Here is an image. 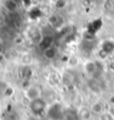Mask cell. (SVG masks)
I'll return each instance as SVG.
<instances>
[{"mask_svg":"<svg viewBox=\"0 0 114 120\" xmlns=\"http://www.w3.org/2000/svg\"><path fill=\"white\" fill-rule=\"evenodd\" d=\"M15 1H16V2H18V4H19V2H20L21 0H15Z\"/></svg>","mask_w":114,"mask_h":120,"instance_id":"obj_11","label":"cell"},{"mask_svg":"<svg viewBox=\"0 0 114 120\" xmlns=\"http://www.w3.org/2000/svg\"><path fill=\"white\" fill-rule=\"evenodd\" d=\"M44 56L47 60H53L57 56V49L54 46H49L48 48L44 49Z\"/></svg>","mask_w":114,"mask_h":120,"instance_id":"obj_7","label":"cell"},{"mask_svg":"<svg viewBox=\"0 0 114 120\" xmlns=\"http://www.w3.org/2000/svg\"><path fill=\"white\" fill-rule=\"evenodd\" d=\"M85 71L89 75H95L96 71H97V64L94 62H87L85 65Z\"/></svg>","mask_w":114,"mask_h":120,"instance_id":"obj_8","label":"cell"},{"mask_svg":"<svg viewBox=\"0 0 114 120\" xmlns=\"http://www.w3.org/2000/svg\"><path fill=\"white\" fill-rule=\"evenodd\" d=\"M29 108H30L31 112L34 115H40L42 112H44V110L46 109V101L42 98L32 100L29 103Z\"/></svg>","mask_w":114,"mask_h":120,"instance_id":"obj_1","label":"cell"},{"mask_svg":"<svg viewBox=\"0 0 114 120\" xmlns=\"http://www.w3.org/2000/svg\"><path fill=\"white\" fill-rule=\"evenodd\" d=\"M102 51L105 54H110L114 51V43L112 41H105L103 43V47H102Z\"/></svg>","mask_w":114,"mask_h":120,"instance_id":"obj_9","label":"cell"},{"mask_svg":"<svg viewBox=\"0 0 114 120\" xmlns=\"http://www.w3.org/2000/svg\"><path fill=\"white\" fill-rule=\"evenodd\" d=\"M63 113H64V111H63L62 107L58 105V103H54V105L50 107L49 112H48L49 117H50L53 120H62Z\"/></svg>","mask_w":114,"mask_h":120,"instance_id":"obj_2","label":"cell"},{"mask_svg":"<svg viewBox=\"0 0 114 120\" xmlns=\"http://www.w3.org/2000/svg\"><path fill=\"white\" fill-rule=\"evenodd\" d=\"M40 95H42V91L38 86H30L26 91V97L29 99V101L38 99V98H40Z\"/></svg>","mask_w":114,"mask_h":120,"instance_id":"obj_3","label":"cell"},{"mask_svg":"<svg viewBox=\"0 0 114 120\" xmlns=\"http://www.w3.org/2000/svg\"><path fill=\"white\" fill-rule=\"evenodd\" d=\"M104 110V105L101 102H95L92 107V112L94 113H102Z\"/></svg>","mask_w":114,"mask_h":120,"instance_id":"obj_10","label":"cell"},{"mask_svg":"<svg viewBox=\"0 0 114 120\" xmlns=\"http://www.w3.org/2000/svg\"><path fill=\"white\" fill-rule=\"evenodd\" d=\"M4 7H5V9L8 11L9 14H11V12H17L18 8H19V4L16 2L15 0H5V1H4Z\"/></svg>","mask_w":114,"mask_h":120,"instance_id":"obj_4","label":"cell"},{"mask_svg":"<svg viewBox=\"0 0 114 120\" xmlns=\"http://www.w3.org/2000/svg\"><path fill=\"white\" fill-rule=\"evenodd\" d=\"M63 17H61L59 15H52L49 18H48V22H49V25L54 28H58V27H61L63 25Z\"/></svg>","mask_w":114,"mask_h":120,"instance_id":"obj_5","label":"cell"},{"mask_svg":"<svg viewBox=\"0 0 114 120\" xmlns=\"http://www.w3.org/2000/svg\"><path fill=\"white\" fill-rule=\"evenodd\" d=\"M62 120H81V119H79L78 112H76L75 110L68 109V110H65V111H64Z\"/></svg>","mask_w":114,"mask_h":120,"instance_id":"obj_6","label":"cell"}]
</instances>
